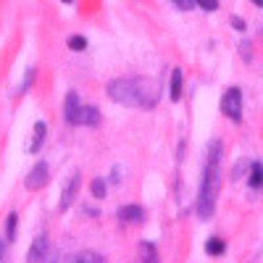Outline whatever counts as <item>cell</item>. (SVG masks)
I'll return each instance as SVG.
<instances>
[{"instance_id": "obj_21", "label": "cell", "mask_w": 263, "mask_h": 263, "mask_svg": "<svg viewBox=\"0 0 263 263\" xmlns=\"http://www.w3.org/2000/svg\"><path fill=\"white\" fill-rule=\"evenodd\" d=\"M232 27H234L237 32H245V29H248V24H245V18H239V16H232Z\"/></svg>"}, {"instance_id": "obj_5", "label": "cell", "mask_w": 263, "mask_h": 263, "mask_svg": "<svg viewBox=\"0 0 263 263\" xmlns=\"http://www.w3.org/2000/svg\"><path fill=\"white\" fill-rule=\"evenodd\" d=\"M48 179H50V174H48V163H45V161H40V163L27 174L24 187H27V190H42V187L48 184Z\"/></svg>"}, {"instance_id": "obj_16", "label": "cell", "mask_w": 263, "mask_h": 263, "mask_svg": "<svg viewBox=\"0 0 263 263\" xmlns=\"http://www.w3.org/2000/svg\"><path fill=\"white\" fill-rule=\"evenodd\" d=\"M16 227H18V216L16 213H8L6 216V237L11 239V242L16 239Z\"/></svg>"}, {"instance_id": "obj_27", "label": "cell", "mask_w": 263, "mask_h": 263, "mask_svg": "<svg viewBox=\"0 0 263 263\" xmlns=\"http://www.w3.org/2000/svg\"><path fill=\"white\" fill-rule=\"evenodd\" d=\"M61 3H66V6H71V3H74V0H61Z\"/></svg>"}, {"instance_id": "obj_2", "label": "cell", "mask_w": 263, "mask_h": 263, "mask_svg": "<svg viewBox=\"0 0 263 263\" xmlns=\"http://www.w3.org/2000/svg\"><path fill=\"white\" fill-rule=\"evenodd\" d=\"M221 158H224V145L218 140H213L208 145L200 195H197V216L200 218H211L216 211V195H218V187H221Z\"/></svg>"}, {"instance_id": "obj_11", "label": "cell", "mask_w": 263, "mask_h": 263, "mask_svg": "<svg viewBox=\"0 0 263 263\" xmlns=\"http://www.w3.org/2000/svg\"><path fill=\"white\" fill-rule=\"evenodd\" d=\"M205 253L211 255V258H218V255H224L227 253V242L221 237H211L208 242H205Z\"/></svg>"}, {"instance_id": "obj_12", "label": "cell", "mask_w": 263, "mask_h": 263, "mask_svg": "<svg viewBox=\"0 0 263 263\" xmlns=\"http://www.w3.org/2000/svg\"><path fill=\"white\" fill-rule=\"evenodd\" d=\"M248 184L253 187V190H260L263 187V163H253L250 166V177H248Z\"/></svg>"}, {"instance_id": "obj_22", "label": "cell", "mask_w": 263, "mask_h": 263, "mask_svg": "<svg viewBox=\"0 0 263 263\" xmlns=\"http://www.w3.org/2000/svg\"><path fill=\"white\" fill-rule=\"evenodd\" d=\"M6 250H8V237H0V263H6Z\"/></svg>"}, {"instance_id": "obj_6", "label": "cell", "mask_w": 263, "mask_h": 263, "mask_svg": "<svg viewBox=\"0 0 263 263\" xmlns=\"http://www.w3.org/2000/svg\"><path fill=\"white\" fill-rule=\"evenodd\" d=\"M79 184H82V179H79V171H74L71 177H69V182H66L63 192H61V211H63V213L71 208L74 197H77V192H79Z\"/></svg>"}, {"instance_id": "obj_1", "label": "cell", "mask_w": 263, "mask_h": 263, "mask_svg": "<svg viewBox=\"0 0 263 263\" xmlns=\"http://www.w3.org/2000/svg\"><path fill=\"white\" fill-rule=\"evenodd\" d=\"M108 98L119 105H126V108H150L158 105V98H161V84L153 82L147 77H124V79H114L108 82L105 87Z\"/></svg>"}, {"instance_id": "obj_7", "label": "cell", "mask_w": 263, "mask_h": 263, "mask_svg": "<svg viewBox=\"0 0 263 263\" xmlns=\"http://www.w3.org/2000/svg\"><path fill=\"white\" fill-rule=\"evenodd\" d=\"M48 250H50V239H48V234H40L34 242H32L29 253H27V263H42V258L48 255Z\"/></svg>"}, {"instance_id": "obj_24", "label": "cell", "mask_w": 263, "mask_h": 263, "mask_svg": "<svg viewBox=\"0 0 263 263\" xmlns=\"http://www.w3.org/2000/svg\"><path fill=\"white\" fill-rule=\"evenodd\" d=\"M250 50H253V48H250V42H242V45H239V53H242V58H245V61H250V58H253V53H250Z\"/></svg>"}, {"instance_id": "obj_20", "label": "cell", "mask_w": 263, "mask_h": 263, "mask_svg": "<svg viewBox=\"0 0 263 263\" xmlns=\"http://www.w3.org/2000/svg\"><path fill=\"white\" fill-rule=\"evenodd\" d=\"M197 6H200L203 11H216L218 8V0H195Z\"/></svg>"}, {"instance_id": "obj_19", "label": "cell", "mask_w": 263, "mask_h": 263, "mask_svg": "<svg viewBox=\"0 0 263 263\" xmlns=\"http://www.w3.org/2000/svg\"><path fill=\"white\" fill-rule=\"evenodd\" d=\"M34 74H37L34 69H27V77H24V84H21V87H18V92H27V90H29V87L34 84Z\"/></svg>"}, {"instance_id": "obj_14", "label": "cell", "mask_w": 263, "mask_h": 263, "mask_svg": "<svg viewBox=\"0 0 263 263\" xmlns=\"http://www.w3.org/2000/svg\"><path fill=\"white\" fill-rule=\"evenodd\" d=\"M66 263H100V255L92 253V250H82L79 255H71Z\"/></svg>"}, {"instance_id": "obj_17", "label": "cell", "mask_w": 263, "mask_h": 263, "mask_svg": "<svg viewBox=\"0 0 263 263\" xmlns=\"http://www.w3.org/2000/svg\"><path fill=\"white\" fill-rule=\"evenodd\" d=\"M90 192H92L95 200H103V197H105V179H92Z\"/></svg>"}, {"instance_id": "obj_28", "label": "cell", "mask_w": 263, "mask_h": 263, "mask_svg": "<svg viewBox=\"0 0 263 263\" xmlns=\"http://www.w3.org/2000/svg\"><path fill=\"white\" fill-rule=\"evenodd\" d=\"M260 32H263V29H260Z\"/></svg>"}, {"instance_id": "obj_13", "label": "cell", "mask_w": 263, "mask_h": 263, "mask_svg": "<svg viewBox=\"0 0 263 263\" xmlns=\"http://www.w3.org/2000/svg\"><path fill=\"white\" fill-rule=\"evenodd\" d=\"M140 250H142V263H161L158 260V250H156V245H153V242H147V239H145V242L140 245Z\"/></svg>"}, {"instance_id": "obj_25", "label": "cell", "mask_w": 263, "mask_h": 263, "mask_svg": "<svg viewBox=\"0 0 263 263\" xmlns=\"http://www.w3.org/2000/svg\"><path fill=\"white\" fill-rule=\"evenodd\" d=\"M182 11H192V6H195V0H174Z\"/></svg>"}, {"instance_id": "obj_9", "label": "cell", "mask_w": 263, "mask_h": 263, "mask_svg": "<svg viewBox=\"0 0 263 263\" xmlns=\"http://www.w3.org/2000/svg\"><path fill=\"white\" fill-rule=\"evenodd\" d=\"M182 87H184V74H182V69H174V71H171V100H174V103H179Z\"/></svg>"}, {"instance_id": "obj_4", "label": "cell", "mask_w": 263, "mask_h": 263, "mask_svg": "<svg viewBox=\"0 0 263 263\" xmlns=\"http://www.w3.org/2000/svg\"><path fill=\"white\" fill-rule=\"evenodd\" d=\"M221 111L224 116H229L232 121H242V92L237 87H229L221 98Z\"/></svg>"}, {"instance_id": "obj_3", "label": "cell", "mask_w": 263, "mask_h": 263, "mask_svg": "<svg viewBox=\"0 0 263 263\" xmlns=\"http://www.w3.org/2000/svg\"><path fill=\"white\" fill-rule=\"evenodd\" d=\"M63 119L66 124H71V126H79L84 124V105L79 100V95L74 90L66 92V100H63Z\"/></svg>"}, {"instance_id": "obj_10", "label": "cell", "mask_w": 263, "mask_h": 263, "mask_svg": "<svg viewBox=\"0 0 263 263\" xmlns=\"http://www.w3.org/2000/svg\"><path fill=\"white\" fill-rule=\"evenodd\" d=\"M45 135H48L45 121H37V124H34V137H32V145H29V150H32V153H40L42 142H45Z\"/></svg>"}, {"instance_id": "obj_23", "label": "cell", "mask_w": 263, "mask_h": 263, "mask_svg": "<svg viewBox=\"0 0 263 263\" xmlns=\"http://www.w3.org/2000/svg\"><path fill=\"white\" fill-rule=\"evenodd\" d=\"M42 263H58V250H55V248H50V250H48V255L42 258Z\"/></svg>"}, {"instance_id": "obj_18", "label": "cell", "mask_w": 263, "mask_h": 263, "mask_svg": "<svg viewBox=\"0 0 263 263\" xmlns=\"http://www.w3.org/2000/svg\"><path fill=\"white\" fill-rule=\"evenodd\" d=\"M66 45H69L71 50H87V40H84L82 34H74V37L66 40Z\"/></svg>"}, {"instance_id": "obj_8", "label": "cell", "mask_w": 263, "mask_h": 263, "mask_svg": "<svg viewBox=\"0 0 263 263\" xmlns=\"http://www.w3.org/2000/svg\"><path fill=\"white\" fill-rule=\"evenodd\" d=\"M119 221H124V224H142L145 221V211L140 205H121L119 208Z\"/></svg>"}, {"instance_id": "obj_15", "label": "cell", "mask_w": 263, "mask_h": 263, "mask_svg": "<svg viewBox=\"0 0 263 263\" xmlns=\"http://www.w3.org/2000/svg\"><path fill=\"white\" fill-rule=\"evenodd\" d=\"M84 124L87 126H98L100 124V108L98 105H84Z\"/></svg>"}, {"instance_id": "obj_26", "label": "cell", "mask_w": 263, "mask_h": 263, "mask_svg": "<svg viewBox=\"0 0 263 263\" xmlns=\"http://www.w3.org/2000/svg\"><path fill=\"white\" fill-rule=\"evenodd\" d=\"M253 3H255L258 8H263V0H253Z\"/></svg>"}]
</instances>
